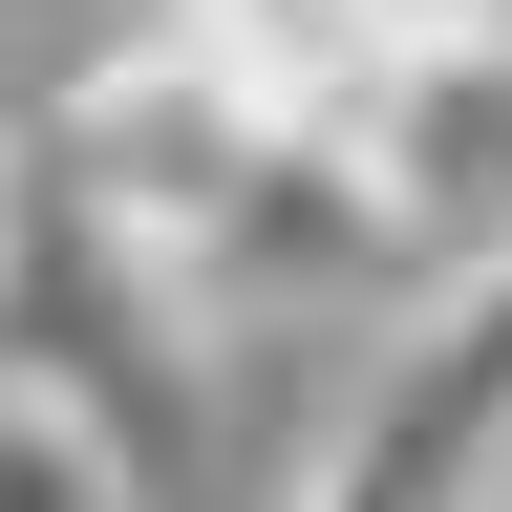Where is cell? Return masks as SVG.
<instances>
[{"label": "cell", "mask_w": 512, "mask_h": 512, "mask_svg": "<svg viewBox=\"0 0 512 512\" xmlns=\"http://www.w3.org/2000/svg\"><path fill=\"white\" fill-rule=\"evenodd\" d=\"M0 384H64V406L128 448V470H150L171 406L214 384V342L171 320V278H150V256H128V235H107L43 150H0Z\"/></svg>", "instance_id": "cell-1"}, {"label": "cell", "mask_w": 512, "mask_h": 512, "mask_svg": "<svg viewBox=\"0 0 512 512\" xmlns=\"http://www.w3.org/2000/svg\"><path fill=\"white\" fill-rule=\"evenodd\" d=\"M299 512H512V256H470V278H427L384 320Z\"/></svg>", "instance_id": "cell-2"}, {"label": "cell", "mask_w": 512, "mask_h": 512, "mask_svg": "<svg viewBox=\"0 0 512 512\" xmlns=\"http://www.w3.org/2000/svg\"><path fill=\"white\" fill-rule=\"evenodd\" d=\"M320 150L363 171V214L406 278H470V256H512V43H448L406 64V86H363Z\"/></svg>", "instance_id": "cell-3"}, {"label": "cell", "mask_w": 512, "mask_h": 512, "mask_svg": "<svg viewBox=\"0 0 512 512\" xmlns=\"http://www.w3.org/2000/svg\"><path fill=\"white\" fill-rule=\"evenodd\" d=\"M150 22L214 64V86H256L278 128H342L363 86H406V64L512 43V0H150Z\"/></svg>", "instance_id": "cell-4"}, {"label": "cell", "mask_w": 512, "mask_h": 512, "mask_svg": "<svg viewBox=\"0 0 512 512\" xmlns=\"http://www.w3.org/2000/svg\"><path fill=\"white\" fill-rule=\"evenodd\" d=\"M0 512H150V470H128L64 384H0Z\"/></svg>", "instance_id": "cell-5"}]
</instances>
